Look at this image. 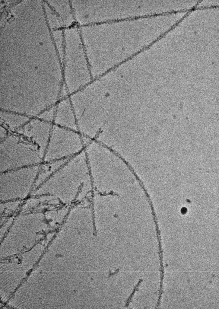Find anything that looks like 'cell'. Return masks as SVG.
Instances as JSON below:
<instances>
[{
    "label": "cell",
    "mask_w": 219,
    "mask_h": 309,
    "mask_svg": "<svg viewBox=\"0 0 219 309\" xmlns=\"http://www.w3.org/2000/svg\"><path fill=\"white\" fill-rule=\"evenodd\" d=\"M0 172L38 165L45 151L31 139L16 132L0 141Z\"/></svg>",
    "instance_id": "cell-1"
},
{
    "label": "cell",
    "mask_w": 219,
    "mask_h": 309,
    "mask_svg": "<svg viewBox=\"0 0 219 309\" xmlns=\"http://www.w3.org/2000/svg\"><path fill=\"white\" fill-rule=\"evenodd\" d=\"M85 145L78 131L53 124L43 162L69 159L84 150Z\"/></svg>",
    "instance_id": "cell-2"
},
{
    "label": "cell",
    "mask_w": 219,
    "mask_h": 309,
    "mask_svg": "<svg viewBox=\"0 0 219 309\" xmlns=\"http://www.w3.org/2000/svg\"><path fill=\"white\" fill-rule=\"evenodd\" d=\"M72 56L62 65L64 85L69 96L81 90L93 79L86 54L83 50L72 49Z\"/></svg>",
    "instance_id": "cell-3"
},
{
    "label": "cell",
    "mask_w": 219,
    "mask_h": 309,
    "mask_svg": "<svg viewBox=\"0 0 219 309\" xmlns=\"http://www.w3.org/2000/svg\"><path fill=\"white\" fill-rule=\"evenodd\" d=\"M53 125L33 117L15 132L29 138L46 151Z\"/></svg>",
    "instance_id": "cell-4"
},
{
    "label": "cell",
    "mask_w": 219,
    "mask_h": 309,
    "mask_svg": "<svg viewBox=\"0 0 219 309\" xmlns=\"http://www.w3.org/2000/svg\"><path fill=\"white\" fill-rule=\"evenodd\" d=\"M53 124L78 131L76 116L69 97L60 99L56 104Z\"/></svg>",
    "instance_id": "cell-5"
},
{
    "label": "cell",
    "mask_w": 219,
    "mask_h": 309,
    "mask_svg": "<svg viewBox=\"0 0 219 309\" xmlns=\"http://www.w3.org/2000/svg\"><path fill=\"white\" fill-rule=\"evenodd\" d=\"M31 118L24 114L0 110V125L6 127L10 132H16L27 123Z\"/></svg>",
    "instance_id": "cell-6"
},
{
    "label": "cell",
    "mask_w": 219,
    "mask_h": 309,
    "mask_svg": "<svg viewBox=\"0 0 219 309\" xmlns=\"http://www.w3.org/2000/svg\"><path fill=\"white\" fill-rule=\"evenodd\" d=\"M68 159L42 162L40 164L39 170L35 183L36 184L42 183L63 165Z\"/></svg>",
    "instance_id": "cell-7"
},
{
    "label": "cell",
    "mask_w": 219,
    "mask_h": 309,
    "mask_svg": "<svg viewBox=\"0 0 219 309\" xmlns=\"http://www.w3.org/2000/svg\"><path fill=\"white\" fill-rule=\"evenodd\" d=\"M56 105L45 109L36 117L43 121L53 123L55 113Z\"/></svg>",
    "instance_id": "cell-8"
},
{
    "label": "cell",
    "mask_w": 219,
    "mask_h": 309,
    "mask_svg": "<svg viewBox=\"0 0 219 309\" xmlns=\"http://www.w3.org/2000/svg\"><path fill=\"white\" fill-rule=\"evenodd\" d=\"M9 132L8 130L6 127L0 125V141L5 139L8 135Z\"/></svg>",
    "instance_id": "cell-9"
},
{
    "label": "cell",
    "mask_w": 219,
    "mask_h": 309,
    "mask_svg": "<svg viewBox=\"0 0 219 309\" xmlns=\"http://www.w3.org/2000/svg\"><path fill=\"white\" fill-rule=\"evenodd\" d=\"M141 281H142V280H140V281H139V282H138V283L137 284V285H136V287H135V288H134V291H133V292H132V294L131 295V296H130V297H129V299L128 300V302H127V304H126V306H128V304H129V301H130V300H131L130 299H131V298H132V296H133V294H134V292H135V291H136V290H137V288H138V285H139L140 283H141Z\"/></svg>",
    "instance_id": "cell-10"
}]
</instances>
